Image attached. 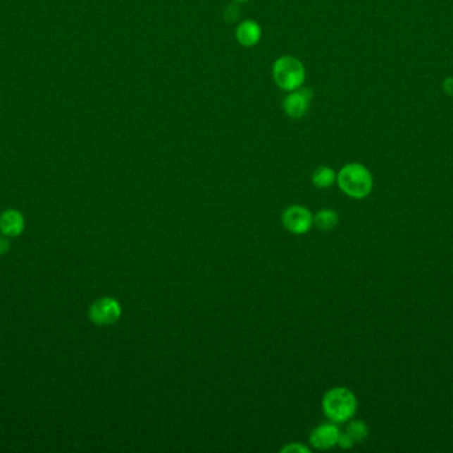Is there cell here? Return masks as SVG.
<instances>
[{"mask_svg":"<svg viewBox=\"0 0 453 453\" xmlns=\"http://www.w3.org/2000/svg\"><path fill=\"white\" fill-rule=\"evenodd\" d=\"M25 227V221L20 212L15 209H8L0 215V233L6 237H18L20 236Z\"/></svg>","mask_w":453,"mask_h":453,"instance_id":"obj_8","label":"cell"},{"mask_svg":"<svg viewBox=\"0 0 453 453\" xmlns=\"http://www.w3.org/2000/svg\"><path fill=\"white\" fill-rule=\"evenodd\" d=\"M313 217L308 207L301 205H292L287 206L281 215L283 225L289 233L302 236L306 234L313 226Z\"/></svg>","mask_w":453,"mask_h":453,"instance_id":"obj_5","label":"cell"},{"mask_svg":"<svg viewBox=\"0 0 453 453\" xmlns=\"http://www.w3.org/2000/svg\"><path fill=\"white\" fill-rule=\"evenodd\" d=\"M340 189L354 200L366 198L373 191V176L365 165L352 162L345 165L337 176Z\"/></svg>","mask_w":453,"mask_h":453,"instance_id":"obj_2","label":"cell"},{"mask_svg":"<svg viewBox=\"0 0 453 453\" xmlns=\"http://www.w3.org/2000/svg\"><path fill=\"white\" fill-rule=\"evenodd\" d=\"M10 250V242L6 238H0V255H4Z\"/></svg>","mask_w":453,"mask_h":453,"instance_id":"obj_16","label":"cell"},{"mask_svg":"<svg viewBox=\"0 0 453 453\" xmlns=\"http://www.w3.org/2000/svg\"><path fill=\"white\" fill-rule=\"evenodd\" d=\"M340 217L332 209H322L313 217V225L318 227L322 231H332L338 225Z\"/></svg>","mask_w":453,"mask_h":453,"instance_id":"obj_10","label":"cell"},{"mask_svg":"<svg viewBox=\"0 0 453 453\" xmlns=\"http://www.w3.org/2000/svg\"><path fill=\"white\" fill-rule=\"evenodd\" d=\"M442 90H444V92L448 95V96H451V97H453V78L452 76H449V78H447V79L444 80L442 81Z\"/></svg>","mask_w":453,"mask_h":453,"instance_id":"obj_15","label":"cell"},{"mask_svg":"<svg viewBox=\"0 0 453 453\" xmlns=\"http://www.w3.org/2000/svg\"><path fill=\"white\" fill-rule=\"evenodd\" d=\"M235 1H237V3H244V1H248V0H235Z\"/></svg>","mask_w":453,"mask_h":453,"instance_id":"obj_17","label":"cell"},{"mask_svg":"<svg viewBox=\"0 0 453 453\" xmlns=\"http://www.w3.org/2000/svg\"><path fill=\"white\" fill-rule=\"evenodd\" d=\"M261 39V27L254 20H244L236 28V40L243 47H254Z\"/></svg>","mask_w":453,"mask_h":453,"instance_id":"obj_9","label":"cell"},{"mask_svg":"<svg viewBox=\"0 0 453 453\" xmlns=\"http://www.w3.org/2000/svg\"><path fill=\"white\" fill-rule=\"evenodd\" d=\"M337 180L335 171L329 167H318L311 174V182L318 189H328Z\"/></svg>","mask_w":453,"mask_h":453,"instance_id":"obj_11","label":"cell"},{"mask_svg":"<svg viewBox=\"0 0 453 453\" xmlns=\"http://www.w3.org/2000/svg\"><path fill=\"white\" fill-rule=\"evenodd\" d=\"M346 432L353 437L355 442H362L368 436V427L362 420H353L349 423Z\"/></svg>","mask_w":453,"mask_h":453,"instance_id":"obj_12","label":"cell"},{"mask_svg":"<svg viewBox=\"0 0 453 453\" xmlns=\"http://www.w3.org/2000/svg\"><path fill=\"white\" fill-rule=\"evenodd\" d=\"M358 401L353 391L346 387H334L322 399V409L333 423H346L356 412Z\"/></svg>","mask_w":453,"mask_h":453,"instance_id":"obj_1","label":"cell"},{"mask_svg":"<svg viewBox=\"0 0 453 453\" xmlns=\"http://www.w3.org/2000/svg\"><path fill=\"white\" fill-rule=\"evenodd\" d=\"M121 315V303L111 296H104L94 301L89 308V319L101 327L117 323Z\"/></svg>","mask_w":453,"mask_h":453,"instance_id":"obj_4","label":"cell"},{"mask_svg":"<svg viewBox=\"0 0 453 453\" xmlns=\"http://www.w3.org/2000/svg\"><path fill=\"white\" fill-rule=\"evenodd\" d=\"M313 100V91L306 87H299L294 91L289 92L283 108L287 117L299 120L309 112L310 104Z\"/></svg>","mask_w":453,"mask_h":453,"instance_id":"obj_6","label":"cell"},{"mask_svg":"<svg viewBox=\"0 0 453 453\" xmlns=\"http://www.w3.org/2000/svg\"><path fill=\"white\" fill-rule=\"evenodd\" d=\"M354 444H355V442H354L353 437H352L347 432H345V433L340 435V439H338V444H337V445H340L343 449H349V448L353 447Z\"/></svg>","mask_w":453,"mask_h":453,"instance_id":"obj_14","label":"cell"},{"mask_svg":"<svg viewBox=\"0 0 453 453\" xmlns=\"http://www.w3.org/2000/svg\"><path fill=\"white\" fill-rule=\"evenodd\" d=\"M341 432L334 423H325L310 432V445L316 449H330L338 444Z\"/></svg>","mask_w":453,"mask_h":453,"instance_id":"obj_7","label":"cell"},{"mask_svg":"<svg viewBox=\"0 0 453 453\" xmlns=\"http://www.w3.org/2000/svg\"><path fill=\"white\" fill-rule=\"evenodd\" d=\"M281 452L284 453H309L310 449L308 448V447H305V445H301V444H299V442H293V444H287V445H285L283 449H281Z\"/></svg>","mask_w":453,"mask_h":453,"instance_id":"obj_13","label":"cell"},{"mask_svg":"<svg viewBox=\"0 0 453 453\" xmlns=\"http://www.w3.org/2000/svg\"><path fill=\"white\" fill-rule=\"evenodd\" d=\"M273 79L277 87L283 91L292 92L304 85L306 79V71L297 57H278L273 64Z\"/></svg>","mask_w":453,"mask_h":453,"instance_id":"obj_3","label":"cell"}]
</instances>
